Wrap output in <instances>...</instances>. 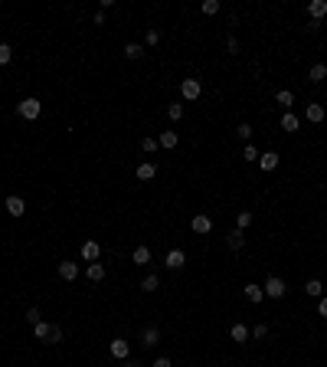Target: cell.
Here are the masks:
<instances>
[{"instance_id": "6da1fadb", "label": "cell", "mask_w": 327, "mask_h": 367, "mask_svg": "<svg viewBox=\"0 0 327 367\" xmlns=\"http://www.w3.org/2000/svg\"><path fill=\"white\" fill-rule=\"evenodd\" d=\"M40 112H43V102H40V98H23L20 105H17V115L26 118V121H36L40 118Z\"/></svg>"}, {"instance_id": "7a4b0ae2", "label": "cell", "mask_w": 327, "mask_h": 367, "mask_svg": "<svg viewBox=\"0 0 327 367\" xmlns=\"http://www.w3.org/2000/svg\"><path fill=\"white\" fill-rule=\"evenodd\" d=\"M200 92H203L200 79H184V82H180V95H184L186 102H196V98H200Z\"/></svg>"}, {"instance_id": "3957f363", "label": "cell", "mask_w": 327, "mask_h": 367, "mask_svg": "<svg viewBox=\"0 0 327 367\" xmlns=\"http://www.w3.org/2000/svg\"><path fill=\"white\" fill-rule=\"evenodd\" d=\"M262 292H265L268 298H282V295H285V282L278 279V275H272V279L262 285Z\"/></svg>"}, {"instance_id": "277c9868", "label": "cell", "mask_w": 327, "mask_h": 367, "mask_svg": "<svg viewBox=\"0 0 327 367\" xmlns=\"http://www.w3.org/2000/svg\"><path fill=\"white\" fill-rule=\"evenodd\" d=\"M307 13H311L314 23H321L327 17V0H311V3H307Z\"/></svg>"}, {"instance_id": "5b68a950", "label": "cell", "mask_w": 327, "mask_h": 367, "mask_svg": "<svg viewBox=\"0 0 327 367\" xmlns=\"http://www.w3.org/2000/svg\"><path fill=\"white\" fill-rule=\"evenodd\" d=\"M98 256H102V246H98L95 239H85V243H82V259H85V262H95Z\"/></svg>"}, {"instance_id": "8992f818", "label": "cell", "mask_w": 327, "mask_h": 367, "mask_svg": "<svg viewBox=\"0 0 327 367\" xmlns=\"http://www.w3.org/2000/svg\"><path fill=\"white\" fill-rule=\"evenodd\" d=\"M128 354H131V344L124 341V338H115V341H111V357H118V361H124Z\"/></svg>"}, {"instance_id": "52a82bcc", "label": "cell", "mask_w": 327, "mask_h": 367, "mask_svg": "<svg viewBox=\"0 0 327 367\" xmlns=\"http://www.w3.org/2000/svg\"><path fill=\"white\" fill-rule=\"evenodd\" d=\"M184 262H186L184 252H180V249H170V252H167V259H164V266H167V269H180Z\"/></svg>"}, {"instance_id": "ba28073f", "label": "cell", "mask_w": 327, "mask_h": 367, "mask_svg": "<svg viewBox=\"0 0 327 367\" xmlns=\"http://www.w3.org/2000/svg\"><path fill=\"white\" fill-rule=\"evenodd\" d=\"M259 167H262V171H275V167H278V154H275V151L259 154Z\"/></svg>"}, {"instance_id": "9c48e42d", "label": "cell", "mask_w": 327, "mask_h": 367, "mask_svg": "<svg viewBox=\"0 0 327 367\" xmlns=\"http://www.w3.org/2000/svg\"><path fill=\"white\" fill-rule=\"evenodd\" d=\"M305 115H307V121H314V125H321V121H324V105H317V102H311V105L305 108Z\"/></svg>"}, {"instance_id": "30bf717a", "label": "cell", "mask_w": 327, "mask_h": 367, "mask_svg": "<svg viewBox=\"0 0 327 367\" xmlns=\"http://www.w3.org/2000/svg\"><path fill=\"white\" fill-rule=\"evenodd\" d=\"M190 227H193V233H209V229H213V223H209V216H206V213H196Z\"/></svg>"}, {"instance_id": "8fae6325", "label": "cell", "mask_w": 327, "mask_h": 367, "mask_svg": "<svg viewBox=\"0 0 327 367\" xmlns=\"http://www.w3.org/2000/svg\"><path fill=\"white\" fill-rule=\"evenodd\" d=\"M226 243H229V249H242V246H245V236H242V229H239V227L229 229V233H226Z\"/></svg>"}, {"instance_id": "7c38bea8", "label": "cell", "mask_w": 327, "mask_h": 367, "mask_svg": "<svg viewBox=\"0 0 327 367\" xmlns=\"http://www.w3.org/2000/svg\"><path fill=\"white\" fill-rule=\"evenodd\" d=\"M7 213L10 216H23L26 213V204H23L20 197H7Z\"/></svg>"}, {"instance_id": "4fadbf2b", "label": "cell", "mask_w": 327, "mask_h": 367, "mask_svg": "<svg viewBox=\"0 0 327 367\" xmlns=\"http://www.w3.org/2000/svg\"><path fill=\"white\" fill-rule=\"evenodd\" d=\"M59 275H62L65 282H72L79 275V266H76V262H59Z\"/></svg>"}, {"instance_id": "5bb4252c", "label": "cell", "mask_w": 327, "mask_h": 367, "mask_svg": "<svg viewBox=\"0 0 327 367\" xmlns=\"http://www.w3.org/2000/svg\"><path fill=\"white\" fill-rule=\"evenodd\" d=\"M85 275H88L92 282H102V279H105V266H102V262H88Z\"/></svg>"}, {"instance_id": "9a60e30c", "label": "cell", "mask_w": 327, "mask_h": 367, "mask_svg": "<svg viewBox=\"0 0 327 367\" xmlns=\"http://www.w3.org/2000/svg\"><path fill=\"white\" fill-rule=\"evenodd\" d=\"M282 128L285 131H298V128H301V121H298L294 112H285V115H282Z\"/></svg>"}, {"instance_id": "2e32d148", "label": "cell", "mask_w": 327, "mask_h": 367, "mask_svg": "<svg viewBox=\"0 0 327 367\" xmlns=\"http://www.w3.org/2000/svg\"><path fill=\"white\" fill-rule=\"evenodd\" d=\"M131 259L138 262V266H147V262H151V249H147V246H138L134 252H131Z\"/></svg>"}, {"instance_id": "e0dca14e", "label": "cell", "mask_w": 327, "mask_h": 367, "mask_svg": "<svg viewBox=\"0 0 327 367\" xmlns=\"http://www.w3.org/2000/svg\"><path fill=\"white\" fill-rule=\"evenodd\" d=\"M177 131H164L161 138H157V144H161V148H167V151H170V148H177Z\"/></svg>"}, {"instance_id": "ac0fdd59", "label": "cell", "mask_w": 327, "mask_h": 367, "mask_svg": "<svg viewBox=\"0 0 327 367\" xmlns=\"http://www.w3.org/2000/svg\"><path fill=\"white\" fill-rule=\"evenodd\" d=\"M305 292L311 295V298H324V285H321V279H311L305 285Z\"/></svg>"}, {"instance_id": "d6986e66", "label": "cell", "mask_w": 327, "mask_h": 367, "mask_svg": "<svg viewBox=\"0 0 327 367\" xmlns=\"http://www.w3.org/2000/svg\"><path fill=\"white\" fill-rule=\"evenodd\" d=\"M154 174H157V167H154L151 161H144V164H138V181H151Z\"/></svg>"}, {"instance_id": "ffe728a7", "label": "cell", "mask_w": 327, "mask_h": 367, "mask_svg": "<svg viewBox=\"0 0 327 367\" xmlns=\"http://www.w3.org/2000/svg\"><path fill=\"white\" fill-rule=\"evenodd\" d=\"M33 335L40 338V341H49V335H53V324H46V321L33 324Z\"/></svg>"}, {"instance_id": "44dd1931", "label": "cell", "mask_w": 327, "mask_h": 367, "mask_svg": "<svg viewBox=\"0 0 327 367\" xmlns=\"http://www.w3.org/2000/svg\"><path fill=\"white\" fill-rule=\"evenodd\" d=\"M245 298H249V302H262V298H265V292H262V285H245Z\"/></svg>"}, {"instance_id": "7402d4cb", "label": "cell", "mask_w": 327, "mask_h": 367, "mask_svg": "<svg viewBox=\"0 0 327 367\" xmlns=\"http://www.w3.org/2000/svg\"><path fill=\"white\" fill-rule=\"evenodd\" d=\"M157 341H161V331H157V328H147V331H144V338H141L144 347H154Z\"/></svg>"}, {"instance_id": "603a6c76", "label": "cell", "mask_w": 327, "mask_h": 367, "mask_svg": "<svg viewBox=\"0 0 327 367\" xmlns=\"http://www.w3.org/2000/svg\"><path fill=\"white\" fill-rule=\"evenodd\" d=\"M249 328H245V324H232V341H249Z\"/></svg>"}, {"instance_id": "cb8c5ba5", "label": "cell", "mask_w": 327, "mask_h": 367, "mask_svg": "<svg viewBox=\"0 0 327 367\" xmlns=\"http://www.w3.org/2000/svg\"><path fill=\"white\" fill-rule=\"evenodd\" d=\"M321 79H327V66L324 63L311 66V82H321Z\"/></svg>"}, {"instance_id": "d4e9b609", "label": "cell", "mask_w": 327, "mask_h": 367, "mask_svg": "<svg viewBox=\"0 0 327 367\" xmlns=\"http://www.w3.org/2000/svg\"><path fill=\"white\" fill-rule=\"evenodd\" d=\"M275 102H278V105H285V108H291V105H294V95L288 92V89H282V92L275 95Z\"/></svg>"}, {"instance_id": "484cf974", "label": "cell", "mask_w": 327, "mask_h": 367, "mask_svg": "<svg viewBox=\"0 0 327 367\" xmlns=\"http://www.w3.org/2000/svg\"><path fill=\"white\" fill-rule=\"evenodd\" d=\"M124 56H128V59H141V56H144V46L128 43V46H124Z\"/></svg>"}, {"instance_id": "4316f807", "label": "cell", "mask_w": 327, "mask_h": 367, "mask_svg": "<svg viewBox=\"0 0 327 367\" xmlns=\"http://www.w3.org/2000/svg\"><path fill=\"white\" fill-rule=\"evenodd\" d=\"M167 115H170L174 121H180L184 118V105H180V102H170V105H167Z\"/></svg>"}, {"instance_id": "83f0119b", "label": "cell", "mask_w": 327, "mask_h": 367, "mask_svg": "<svg viewBox=\"0 0 327 367\" xmlns=\"http://www.w3.org/2000/svg\"><path fill=\"white\" fill-rule=\"evenodd\" d=\"M157 285H161V279H157V275H147V279L141 282V292H157Z\"/></svg>"}, {"instance_id": "f1b7e54d", "label": "cell", "mask_w": 327, "mask_h": 367, "mask_svg": "<svg viewBox=\"0 0 327 367\" xmlns=\"http://www.w3.org/2000/svg\"><path fill=\"white\" fill-rule=\"evenodd\" d=\"M10 59H13V49H10L7 43H0V66H7Z\"/></svg>"}, {"instance_id": "f546056e", "label": "cell", "mask_w": 327, "mask_h": 367, "mask_svg": "<svg viewBox=\"0 0 327 367\" xmlns=\"http://www.w3.org/2000/svg\"><path fill=\"white\" fill-rule=\"evenodd\" d=\"M157 148H161V144H157V138H144V141H141V151H144V154L157 151Z\"/></svg>"}, {"instance_id": "4dcf8cb0", "label": "cell", "mask_w": 327, "mask_h": 367, "mask_svg": "<svg viewBox=\"0 0 327 367\" xmlns=\"http://www.w3.org/2000/svg\"><path fill=\"white\" fill-rule=\"evenodd\" d=\"M249 223H252V213H249V210H242V213L236 216V227H239V229H245Z\"/></svg>"}, {"instance_id": "1f68e13d", "label": "cell", "mask_w": 327, "mask_h": 367, "mask_svg": "<svg viewBox=\"0 0 327 367\" xmlns=\"http://www.w3.org/2000/svg\"><path fill=\"white\" fill-rule=\"evenodd\" d=\"M203 13H206V17L219 13V0H203Z\"/></svg>"}, {"instance_id": "d6a6232c", "label": "cell", "mask_w": 327, "mask_h": 367, "mask_svg": "<svg viewBox=\"0 0 327 367\" xmlns=\"http://www.w3.org/2000/svg\"><path fill=\"white\" fill-rule=\"evenodd\" d=\"M242 161H259V151H255L252 144H245V148H242Z\"/></svg>"}, {"instance_id": "836d02e7", "label": "cell", "mask_w": 327, "mask_h": 367, "mask_svg": "<svg viewBox=\"0 0 327 367\" xmlns=\"http://www.w3.org/2000/svg\"><path fill=\"white\" fill-rule=\"evenodd\" d=\"M26 321H30V324H40V321H43V315H40V308H30V312H26Z\"/></svg>"}, {"instance_id": "e575fe53", "label": "cell", "mask_w": 327, "mask_h": 367, "mask_svg": "<svg viewBox=\"0 0 327 367\" xmlns=\"http://www.w3.org/2000/svg\"><path fill=\"white\" fill-rule=\"evenodd\" d=\"M239 138H242V141L252 138V125H245V121H242V125H239Z\"/></svg>"}, {"instance_id": "d590c367", "label": "cell", "mask_w": 327, "mask_h": 367, "mask_svg": "<svg viewBox=\"0 0 327 367\" xmlns=\"http://www.w3.org/2000/svg\"><path fill=\"white\" fill-rule=\"evenodd\" d=\"M268 335V324H255V328H252V338H265Z\"/></svg>"}, {"instance_id": "8d00e7d4", "label": "cell", "mask_w": 327, "mask_h": 367, "mask_svg": "<svg viewBox=\"0 0 327 367\" xmlns=\"http://www.w3.org/2000/svg\"><path fill=\"white\" fill-rule=\"evenodd\" d=\"M161 43V33L157 30H147V46H157Z\"/></svg>"}, {"instance_id": "74e56055", "label": "cell", "mask_w": 327, "mask_h": 367, "mask_svg": "<svg viewBox=\"0 0 327 367\" xmlns=\"http://www.w3.org/2000/svg\"><path fill=\"white\" fill-rule=\"evenodd\" d=\"M226 49H229V53H239V40H236V36H229V40H226Z\"/></svg>"}, {"instance_id": "f35d334b", "label": "cell", "mask_w": 327, "mask_h": 367, "mask_svg": "<svg viewBox=\"0 0 327 367\" xmlns=\"http://www.w3.org/2000/svg\"><path fill=\"white\" fill-rule=\"evenodd\" d=\"M56 341H62V331H59V328H53V335H49V341H46V344H56Z\"/></svg>"}, {"instance_id": "ab89813d", "label": "cell", "mask_w": 327, "mask_h": 367, "mask_svg": "<svg viewBox=\"0 0 327 367\" xmlns=\"http://www.w3.org/2000/svg\"><path fill=\"white\" fill-rule=\"evenodd\" d=\"M317 315H321V318H327V295L321 298V305H317Z\"/></svg>"}, {"instance_id": "60d3db41", "label": "cell", "mask_w": 327, "mask_h": 367, "mask_svg": "<svg viewBox=\"0 0 327 367\" xmlns=\"http://www.w3.org/2000/svg\"><path fill=\"white\" fill-rule=\"evenodd\" d=\"M154 367H174V364H170V357H157V361H154Z\"/></svg>"}]
</instances>
